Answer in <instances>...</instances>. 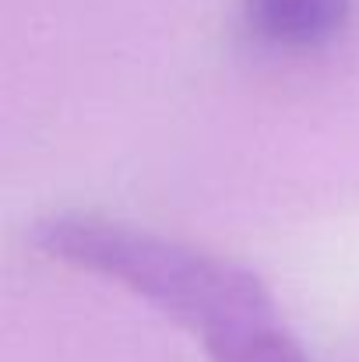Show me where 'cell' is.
Masks as SVG:
<instances>
[{
  "mask_svg": "<svg viewBox=\"0 0 359 362\" xmlns=\"http://www.w3.org/2000/svg\"><path fill=\"white\" fill-rule=\"evenodd\" d=\"M349 11L353 0H243L246 28L282 49H310L335 39Z\"/></svg>",
  "mask_w": 359,
  "mask_h": 362,
  "instance_id": "7a4b0ae2",
  "label": "cell"
},
{
  "mask_svg": "<svg viewBox=\"0 0 359 362\" xmlns=\"http://www.w3.org/2000/svg\"><path fill=\"white\" fill-rule=\"evenodd\" d=\"M28 243L50 260L123 285L190 331L205 356L278 320L271 288L250 267L120 218L50 215L32 226Z\"/></svg>",
  "mask_w": 359,
  "mask_h": 362,
  "instance_id": "6da1fadb",
  "label": "cell"
},
{
  "mask_svg": "<svg viewBox=\"0 0 359 362\" xmlns=\"http://www.w3.org/2000/svg\"><path fill=\"white\" fill-rule=\"evenodd\" d=\"M208 362H310V356L282 327V320H275V324H264L237 341L208 352Z\"/></svg>",
  "mask_w": 359,
  "mask_h": 362,
  "instance_id": "3957f363",
  "label": "cell"
}]
</instances>
